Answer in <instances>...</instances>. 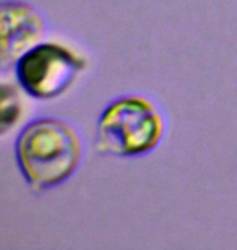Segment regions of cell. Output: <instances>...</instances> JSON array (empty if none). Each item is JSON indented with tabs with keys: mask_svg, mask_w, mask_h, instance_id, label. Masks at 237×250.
<instances>
[{
	"mask_svg": "<svg viewBox=\"0 0 237 250\" xmlns=\"http://www.w3.org/2000/svg\"><path fill=\"white\" fill-rule=\"evenodd\" d=\"M164 117L153 101L140 94H125L109 103L96 127V149L115 158H138L159 146Z\"/></svg>",
	"mask_w": 237,
	"mask_h": 250,
	"instance_id": "7a4b0ae2",
	"label": "cell"
},
{
	"mask_svg": "<svg viewBox=\"0 0 237 250\" xmlns=\"http://www.w3.org/2000/svg\"><path fill=\"white\" fill-rule=\"evenodd\" d=\"M46 34V23L43 15L29 3L18 0H7L2 3L0 18V42H2V67L10 63L38 46Z\"/></svg>",
	"mask_w": 237,
	"mask_h": 250,
	"instance_id": "277c9868",
	"label": "cell"
},
{
	"mask_svg": "<svg viewBox=\"0 0 237 250\" xmlns=\"http://www.w3.org/2000/svg\"><path fill=\"white\" fill-rule=\"evenodd\" d=\"M83 145L77 130L65 121L41 117L29 122L15 142V159L34 192L62 186L77 172Z\"/></svg>",
	"mask_w": 237,
	"mask_h": 250,
	"instance_id": "6da1fadb",
	"label": "cell"
},
{
	"mask_svg": "<svg viewBox=\"0 0 237 250\" xmlns=\"http://www.w3.org/2000/svg\"><path fill=\"white\" fill-rule=\"evenodd\" d=\"M20 114H22V103H20L17 91L12 86H8V84H3L2 86V132L3 133H7L8 128L17 124Z\"/></svg>",
	"mask_w": 237,
	"mask_h": 250,
	"instance_id": "5b68a950",
	"label": "cell"
},
{
	"mask_svg": "<svg viewBox=\"0 0 237 250\" xmlns=\"http://www.w3.org/2000/svg\"><path fill=\"white\" fill-rule=\"evenodd\" d=\"M80 54L57 42H39L15 63L18 84L34 99L49 101L67 93L86 70Z\"/></svg>",
	"mask_w": 237,
	"mask_h": 250,
	"instance_id": "3957f363",
	"label": "cell"
}]
</instances>
